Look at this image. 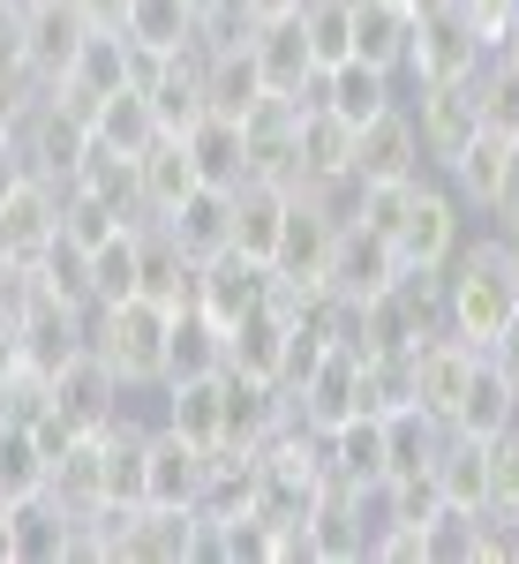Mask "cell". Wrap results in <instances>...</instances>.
<instances>
[{
  "label": "cell",
  "instance_id": "obj_1",
  "mask_svg": "<svg viewBox=\"0 0 519 564\" xmlns=\"http://www.w3.org/2000/svg\"><path fill=\"white\" fill-rule=\"evenodd\" d=\"M519 308V279L505 263V241H482L467 257L444 263V332L467 339V347H489Z\"/></svg>",
  "mask_w": 519,
  "mask_h": 564
},
{
  "label": "cell",
  "instance_id": "obj_2",
  "mask_svg": "<svg viewBox=\"0 0 519 564\" xmlns=\"http://www.w3.org/2000/svg\"><path fill=\"white\" fill-rule=\"evenodd\" d=\"M166 339H173V308H159L151 294L90 308V354H98L129 391L166 384Z\"/></svg>",
  "mask_w": 519,
  "mask_h": 564
},
{
  "label": "cell",
  "instance_id": "obj_3",
  "mask_svg": "<svg viewBox=\"0 0 519 564\" xmlns=\"http://www.w3.org/2000/svg\"><path fill=\"white\" fill-rule=\"evenodd\" d=\"M489 39H482L475 23L459 15V0L452 8H436V15H414V45H407V76L414 84H459V76H475Z\"/></svg>",
  "mask_w": 519,
  "mask_h": 564
},
{
  "label": "cell",
  "instance_id": "obj_4",
  "mask_svg": "<svg viewBox=\"0 0 519 564\" xmlns=\"http://www.w3.org/2000/svg\"><path fill=\"white\" fill-rule=\"evenodd\" d=\"M459 226H467V218H459V196H452L444 181L414 174L391 249H399V263H452V257H459Z\"/></svg>",
  "mask_w": 519,
  "mask_h": 564
},
{
  "label": "cell",
  "instance_id": "obj_5",
  "mask_svg": "<svg viewBox=\"0 0 519 564\" xmlns=\"http://www.w3.org/2000/svg\"><path fill=\"white\" fill-rule=\"evenodd\" d=\"M53 234H61V188L39 174H15L0 188V257L15 271H31L53 249Z\"/></svg>",
  "mask_w": 519,
  "mask_h": 564
},
{
  "label": "cell",
  "instance_id": "obj_6",
  "mask_svg": "<svg viewBox=\"0 0 519 564\" xmlns=\"http://www.w3.org/2000/svg\"><path fill=\"white\" fill-rule=\"evenodd\" d=\"M407 113H414V135H422V166H452V159L482 135V113H475L467 76H459V84H414Z\"/></svg>",
  "mask_w": 519,
  "mask_h": 564
},
{
  "label": "cell",
  "instance_id": "obj_7",
  "mask_svg": "<svg viewBox=\"0 0 519 564\" xmlns=\"http://www.w3.org/2000/svg\"><path fill=\"white\" fill-rule=\"evenodd\" d=\"M90 23L68 8V0H23V76L31 84H61L68 68H76V53H84Z\"/></svg>",
  "mask_w": 519,
  "mask_h": 564
},
{
  "label": "cell",
  "instance_id": "obj_8",
  "mask_svg": "<svg viewBox=\"0 0 519 564\" xmlns=\"http://www.w3.org/2000/svg\"><path fill=\"white\" fill-rule=\"evenodd\" d=\"M45 384H53V414H61L68 430H84V436H90V430H106V422L121 414V391H129L90 347H84V354H68L61 369H45Z\"/></svg>",
  "mask_w": 519,
  "mask_h": 564
},
{
  "label": "cell",
  "instance_id": "obj_9",
  "mask_svg": "<svg viewBox=\"0 0 519 564\" xmlns=\"http://www.w3.org/2000/svg\"><path fill=\"white\" fill-rule=\"evenodd\" d=\"M332 241H339V218L324 212L309 188H294V196H286V226H279V249H271V271L294 279V286H324Z\"/></svg>",
  "mask_w": 519,
  "mask_h": 564
},
{
  "label": "cell",
  "instance_id": "obj_10",
  "mask_svg": "<svg viewBox=\"0 0 519 564\" xmlns=\"http://www.w3.org/2000/svg\"><path fill=\"white\" fill-rule=\"evenodd\" d=\"M391 279H399V249L385 234H369L361 218H346L339 241H332V263H324V286L339 302H369V294H385Z\"/></svg>",
  "mask_w": 519,
  "mask_h": 564
},
{
  "label": "cell",
  "instance_id": "obj_11",
  "mask_svg": "<svg viewBox=\"0 0 519 564\" xmlns=\"http://www.w3.org/2000/svg\"><path fill=\"white\" fill-rule=\"evenodd\" d=\"M414 174H422V135H414V113L399 98L377 121L354 129V181L369 188V181H414Z\"/></svg>",
  "mask_w": 519,
  "mask_h": 564
},
{
  "label": "cell",
  "instance_id": "obj_12",
  "mask_svg": "<svg viewBox=\"0 0 519 564\" xmlns=\"http://www.w3.org/2000/svg\"><path fill=\"white\" fill-rule=\"evenodd\" d=\"M286 406H294V422H309V430H339L346 414H361V354L332 347L302 384L286 391Z\"/></svg>",
  "mask_w": 519,
  "mask_h": 564
},
{
  "label": "cell",
  "instance_id": "obj_13",
  "mask_svg": "<svg viewBox=\"0 0 519 564\" xmlns=\"http://www.w3.org/2000/svg\"><path fill=\"white\" fill-rule=\"evenodd\" d=\"M257 302H271V263L241 257V249H218V257H204V271H196V308L212 316L218 332H226V324H241Z\"/></svg>",
  "mask_w": 519,
  "mask_h": 564
},
{
  "label": "cell",
  "instance_id": "obj_14",
  "mask_svg": "<svg viewBox=\"0 0 519 564\" xmlns=\"http://www.w3.org/2000/svg\"><path fill=\"white\" fill-rule=\"evenodd\" d=\"M204 467H212V452L188 444L181 430H166V422L143 430V505H196Z\"/></svg>",
  "mask_w": 519,
  "mask_h": 564
},
{
  "label": "cell",
  "instance_id": "obj_15",
  "mask_svg": "<svg viewBox=\"0 0 519 564\" xmlns=\"http://www.w3.org/2000/svg\"><path fill=\"white\" fill-rule=\"evenodd\" d=\"M263 98V76H257V53L249 39H204V113H234V121H249Z\"/></svg>",
  "mask_w": 519,
  "mask_h": 564
},
{
  "label": "cell",
  "instance_id": "obj_16",
  "mask_svg": "<svg viewBox=\"0 0 519 564\" xmlns=\"http://www.w3.org/2000/svg\"><path fill=\"white\" fill-rule=\"evenodd\" d=\"M286 354H294V316L279 302H257L241 324H226V369L241 377H286Z\"/></svg>",
  "mask_w": 519,
  "mask_h": 564
},
{
  "label": "cell",
  "instance_id": "obj_17",
  "mask_svg": "<svg viewBox=\"0 0 519 564\" xmlns=\"http://www.w3.org/2000/svg\"><path fill=\"white\" fill-rule=\"evenodd\" d=\"M249 53H257V76L271 98H294V90L316 76V53H309L302 8L294 15H271V23H249Z\"/></svg>",
  "mask_w": 519,
  "mask_h": 564
},
{
  "label": "cell",
  "instance_id": "obj_18",
  "mask_svg": "<svg viewBox=\"0 0 519 564\" xmlns=\"http://www.w3.org/2000/svg\"><path fill=\"white\" fill-rule=\"evenodd\" d=\"M475 361H482V347L452 339V332L422 339V347H414V406L436 414V422H452V406H459V391L475 377Z\"/></svg>",
  "mask_w": 519,
  "mask_h": 564
},
{
  "label": "cell",
  "instance_id": "obj_19",
  "mask_svg": "<svg viewBox=\"0 0 519 564\" xmlns=\"http://www.w3.org/2000/svg\"><path fill=\"white\" fill-rule=\"evenodd\" d=\"M324 475L332 489H377L385 481V414H346L339 430H324Z\"/></svg>",
  "mask_w": 519,
  "mask_h": 564
},
{
  "label": "cell",
  "instance_id": "obj_20",
  "mask_svg": "<svg viewBox=\"0 0 519 564\" xmlns=\"http://www.w3.org/2000/svg\"><path fill=\"white\" fill-rule=\"evenodd\" d=\"M45 497L68 512V520H90L106 505V452H98V430L68 436L53 459H45Z\"/></svg>",
  "mask_w": 519,
  "mask_h": 564
},
{
  "label": "cell",
  "instance_id": "obj_21",
  "mask_svg": "<svg viewBox=\"0 0 519 564\" xmlns=\"http://www.w3.org/2000/svg\"><path fill=\"white\" fill-rule=\"evenodd\" d=\"M339 174H354V129L332 106L294 113V188H316V181H339Z\"/></svg>",
  "mask_w": 519,
  "mask_h": 564
},
{
  "label": "cell",
  "instance_id": "obj_22",
  "mask_svg": "<svg viewBox=\"0 0 519 564\" xmlns=\"http://www.w3.org/2000/svg\"><path fill=\"white\" fill-rule=\"evenodd\" d=\"M159 226H166V234H173V241H181L196 263L218 257V249H234V188L196 181V188H188V196H181V204H173Z\"/></svg>",
  "mask_w": 519,
  "mask_h": 564
},
{
  "label": "cell",
  "instance_id": "obj_23",
  "mask_svg": "<svg viewBox=\"0 0 519 564\" xmlns=\"http://www.w3.org/2000/svg\"><path fill=\"white\" fill-rule=\"evenodd\" d=\"M196 271H204V263L188 257L159 218H143V271H136V294H151L159 308L181 316V308H196Z\"/></svg>",
  "mask_w": 519,
  "mask_h": 564
},
{
  "label": "cell",
  "instance_id": "obj_24",
  "mask_svg": "<svg viewBox=\"0 0 519 564\" xmlns=\"http://www.w3.org/2000/svg\"><path fill=\"white\" fill-rule=\"evenodd\" d=\"M166 430H181L188 444L218 452V430H226V369L166 377Z\"/></svg>",
  "mask_w": 519,
  "mask_h": 564
},
{
  "label": "cell",
  "instance_id": "obj_25",
  "mask_svg": "<svg viewBox=\"0 0 519 564\" xmlns=\"http://www.w3.org/2000/svg\"><path fill=\"white\" fill-rule=\"evenodd\" d=\"M430 481H436L444 505H459V512H489V436L444 430V444H436V459H430Z\"/></svg>",
  "mask_w": 519,
  "mask_h": 564
},
{
  "label": "cell",
  "instance_id": "obj_26",
  "mask_svg": "<svg viewBox=\"0 0 519 564\" xmlns=\"http://www.w3.org/2000/svg\"><path fill=\"white\" fill-rule=\"evenodd\" d=\"M181 143H188L196 174L212 181V188H241V181H249V135H241L234 113H196V121L181 129Z\"/></svg>",
  "mask_w": 519,
  "mask_h": 564
},
{
  "label": "cell",
  "instance_id": "obj_27",
  "mask_svg": "<svg viewBox=\"0 0 519 564\" xmlns=\"http://www.w3.org/2000/svg\"><path fill=\"white\" fill-rule=\"evenodd\" d=\"M196 181H204V174H196L188 143H181V135H159V143L136 159V204H143V218H166Z\"/></svg>",
  "mask_w": 519,
  "mask_h": 564
},
{
  "label": "cell",
  "instance_id": "obj_28",
  "mask_svg": "<svg viewBox=\"0 0 519 564\" xmlns=\"http://www.w3.org/2000/svg\"><path fill=\"white\" fill-rule=\"evenodd\" d=\"M519 422V391L505 384V369L482 354L475 361V377H467V391H459V406H452V422L444 430H459V436H497V430H512Z\"/></svg>",
  "mask_w": 519,
  "mask_h": 564
},
{
  "label": "cell",
  "instance_id": "obj_29",
  "mask_svg": "<svg viewBox=\"0 0 519 564\" xmlns=\"http://www.w3.org/2000/svg\"><path fill=\"white\" fill-rule=\"evenodd\" d=\"M407 45H414V15L399 0H354V61L369 68H407Z\"/></svg>",
  "mask_w": 519,
  "mask_h": 564
},
{
  "label": "cell",
  "instance_id": "obj_30",
  "mask_svg": "<svg viewBox=\"0 0 519 564\" xmlns=\"http://www.w3.org/2000/svg\"><path fill=\"white\" fill-rule=\"evenodd\" d=\"M286 196H294V188H279V181H241V188H234V249H241V257L271 263L279 226H286Z\"/></svg>",
  "mask_w": 519,
  "mask_h": 564
},
{
  "label": "cell",
  "instance_id": "obj_31",
  "mask_svg": "<svg viewBox=\"0 0 519 564\" xmlns=\"http://www.w3.org/2000/svg\"><path fill=\"white\" fill-rule=\"evenodd\" d=\"M121 31L136 45H151V53H181V45L204 39V0H129Z\"/></svg>",
  "mask_w": 519,
  "mask_h": 564
},
{
  "label": "cell",
  "instance_id": "obj_32",
  "mask_svg": "<svg viewBox=\"0 0 519 564\" xmlns=\"http://www.w3.org/2000/svg\"><path fill=\"white\" fill-rule=\"evenodd\" d=\"M324 106L339 113L346 129L377 121L385 106H399V90H391V68H369V61H339V68H324Z\"/></svg>",
  "mask_w": 519,
  "mask_h": 564
},
{
  "label": "cell",
  "instance_id": "obj_33",
  "mask_svg": "<svg viewBox=\"0 0 519 564\" xmlns=\"http://www.w3.org/2000/svg\"><path fill=\"white\" fill-rule=\"evenodd\" d=\"M136 271H143V218L113 226V234L90 249V308H98V302H129Z\"/></svg>",
  "mask_w": 519,
  "mask_h": 564
},
{
  "label": "cell",
  "instance_id": "obj_34",
  "mask_svg": "<svg viewBox=\"0 0 519 564\" xmlns=\"http://www.w3.org/2000/svg\"><path fill=\"white\" fill-rule=\"evenodd\" d=\"M90 135H98L106 151H121V159H143L166 129H159V113H151V90H113V98L98 106Z\"/></svg>",
  "mask_w": 519,
  "mask_h": 564
},
{
  "label": "cell",
  "instance_id": "obj_35",
  "mask_svg": "<svg viewBox=\"0 0 519 564\" xmlns=\"http://www.w3.org/2000/svg\"><path fill=\"white\" fill-rule=\"evenodd\" d=\"M68 188H84V196H98V204H113L121 218H143V204H136V159L106 151L98 135H90V151H84V166H76Z\"/></svg>",
  "mask_w": 519,
  "mask_h": 564
},
{
  "label": "cell",
  "instance_id": "obj_36",
  "mask_svg": "<svg viewBox=\"0 0 519 564\" xmlns=\"http://www.w3.org/2000/svg\"><path fill=\"white\" fill-rule=\"evenodd\" d=\"M467 90H475L482 129L519 135V61H505V53H482V68L467 76Z\"/></svg>",
  "mask_w": 519,
  "mask_h": 564
},
{
  "label": "cell",
  "instance_id": "obj_37",
  "mask_svg": "<svg viewBox=\"0 0 519 564\" xmlns=\"http://www.w3.org/2000/svg\"><path fill=\"white\" fill-rule=\"evenodd\" d=\"M45 489V444L31 422H0V497L23 505Z\"/></svg>",
  "mask_w": 519,
  "mask_h": 564
},
{
  "label": "cell",
  "instance_id": "obj_38",
  "mask_svg": "<svg viewBox=\"0 0 519 564\" xmlns=\"http://www.w3.org/2000/svg\"><path fill=\"white\" fill-rule=\"evenodd\" d=\"M505 151H512V135H497V129H482L444 174H452V188L467 196V204H482L489 212V196H497V174H505Z\"/></svg>",
  "mask_w": 519,
  "mask_h": 564
},
{
  "label": "cell",
  "instance_id": "obj_39",
  "mask_svg": "<svg viewBox=\"0 0 519 564\" xmlns=\"http://www.w3.org/2000/svg\"><path fill=\"white\" fill-rule=\"evenodd\" d=\"M302 31H309L316 68L354 61V0H302Z\"/></svg>",
  "mask_w": 519,
  "mask_h": 564
},
{
  "label": "cell",
  "instance_id": "obj_40",
  "mask_svg": "<svg viewBox=\"0 0 519 564\" xmlns=\"http://www.w3.org/2000/svg\"><path fill=\"white\" fill-rule=\"evenodd\" d=\"M84 90L98 98H113V90H129V31H90L84 53H76V68H68Z\"/></svg>",
  "mask_w": 519,
  "mask_h": 564
},
{
  "label": "cell",
  "instance_id": "obj_41",
  "mask_svg": "<svg viewBox=\"0 0 519 564\" xmlns=\"http://www.w3.org/2000/svg\"><path fill=\"white\" fill-rule=\"evenodd\" d=\"M113 226H129V218L113 212V204H98L84 188H61V241H76V249H98Z\"/></svg>",
  "mask_w": 519,
  "mask_h": 564
},
{
  "label": "cell",
  "instance_id": "obj_42",
  "mask_svg": "<svg viewBox=\"0 0 519 564\" xmlns=\"http://www.w3.org/2000/svg\"><path fill=\"white\" fill-rule=\"evenodd\" d=\"M489 512H519V422L489 436Z\"/></svg>",
  "mask_w": 519,
  "mask_h": 564
},
{
  "label": "cell",
  "instance_id": "obj_43",
  "mask_svg": "<svg viewBox=\"0 0 519 564\" xmlns=\"http://www.w3.org/2000/svg\"><path fill=\"white\" fill-rule=\"evenodd\" d=\"M23 0H0V90H23Z\"/></svg>",
  "mask_w": 519,
  "mask_h": 564
},
{
  "label": "cell",
  "instance_id": "obj_44",
  "mask_svg": "<svg viewBox=\"0 0 519 564\" xmlns=\"http://www.w3.org/2000/svg\"><path fill=\"white\" fill-rule=\"evenodd\" d=\"M489 218H497V234H519V135H512V151H505V174H497Z\"/></svg>",
  "mask_w": 519,
  "mask_h": 564
},
{
  "label": "cell",
  "instance_id": "obj_45",
  "mask_svg": "<svg viewBox=\"0 0 519 564\" xmlns=\"http://www.w3.org/2000/svg\"><path fill=\"white\" fill-rule=\"evenodd\" d=\"M489 361H497V369H505V384L519 391V308H512V324H505V332H497V339H489Z\"/></svg>",
  "mask_w": 519,
  "mask_h": 564
},
{
  "label": "cell",
  "instance_id": "obj_46",
  "mask_svg": "<svg viewBox=\"0 0 519 564\" xmlns=\"http://www.w3.org/2000/svg\"><path fill=\"white\" fill-rule=\"evenodd\" d=\"M23 369V332H15V308L0 302V384Z\"/></svg>",
  "mask_w": 519,
  "mask_h": 564
},
{
  "label": "cell",
  "instance_id": "obj_47",
  "mask_svg": "<svg viewBox=\"0 0 519 564\" xmlns=\"http://www.w3.org/2000/svg\"><path fill=\"white\" fill-rule=\"evenodd\" d=\"M68 8L84 15L90 31H121V8H129V0H68Z\"/></svg>",
  "mask_w": 519,
  "mask_h": 564
},
{
  "label": "cell",
  "instance_id": "obj_48",
  "mask_svg": "<svg viewBox=\"0 0 519 564\" xmlns=\"http://www.w3.org/2000/svg\"><path fill=\"white\" fill-rule=\"evenodd\" d=\"M294 8H302V0H241V15H249V23H271V15H294Z\"/></svg>",
  "mask_w": 519,
  "mask_h": 564
},
{
  "label": "cell",
  "instance_id": "obj_49",
  "mask_svg": "<svg viewBox=\"0 0 519 564\" xmlns=\"http://www.w3.org/2000/svg\"><path fill=\"white\" fill-rule=\"evenodd\" d=\"M497 53H505V61H519V0L505 8V23H497Z\"/></svg>",
  "mask_w": 519,
  "mask_h": 564
},
{
  "label": "cell",
  "instance_id": "obj_50",
  "mask_svg": "<svg viewBox=\"0 0 519 564\" xmlns=\"http://www.w3.org/2000/svg\"><path fill=\"white\" fill-rule=\"evenodd\" d=\"M505 241V263H512V279H519V234H497Z\"/></svg>",
  "mask_w": 519,
  "mask_h": 564
},
{
  "label": "cell",
  "instance_id": "obj_51",
  "mask_svg": "<svg viewBox=\"0 0 519 564\" xmlns=\"http://www.w3.org/2000/svg\"><path fill=\"white\" fill-rule=\"evenodd\" d=\"M8 286H15V263L0 257V302H8Z\"/></svg>",
  "mask_w": 519,
  "mask_h": 564
}]
</instances>
